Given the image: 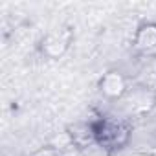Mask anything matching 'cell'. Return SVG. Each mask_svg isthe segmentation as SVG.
<instances>
[{
  "label": "cell",
  "instance_id": "7",
  "mask_svg": "<svg viewBox=\"0 0 156 156\" xmlns=\"http://www.w3.org/2000/svg\"><path fill=\"white\" fill-rule=\"evenodd\" d=\"M81 149H83L85 156H112V151L107 149V147H105L103 143H99L98 140H96L94 143L87 145V147H81Z\"/></svg>",
  "mask_w": 156,
  "mask_h": 156
},
{
  "label": "cell",
  "instance_id": "1",
  "mask_svg": "<svg viewBox=\"0 0 156 156\" xmlns=\"http://www.w3.org/2000/svg\"><path fill=\"white\" fill-rule=\"evenodd\" d=\"M92 123L96 129V140L112 152L129 145L132 138V127L125 118L101 116L98 119H92Z\"/></svg>",
  "mask_w": 156,
  "mask_h": 156
},
{
  "label": "cell",
  "instance_id": "6",
  "mask_svg": "<svg viewBox=\"0 0 156 156\" xmlns=\"http://www.w3.org/2000/svg\"><path fill=\"white\" fill-rule=\"evenodd\" d=\"M66 136L75 147H87L96 141V129L92 121H75L66 127Z\"/></svg>",
  "mask_w": 156,
  "mask_h": 156
},
{
  "label": "cell",
  "instance_id": "8",
  "mask_svg": "<svg viewBox=\"0 0 156 156\" xmlns=\"http://www.w3.org/2000/svg\"><path fill=\"white\" fill-rule=\"evenodd\" d=\"M30 156H62L61 149H57L55 145H44V147H39L35 152H31Z\"/></svg>",
  "mask_w": 156,
  "mask_h": 156
},
{
  "label": "cell",
  "instance_id": "3",
  "mask_svg": "<svg viewBox=\"0 0 156 156\" xmlns=\"http://www.w3.org/2000/svg\"><path fill=\"white\" fill-rule=\"evenodd\" d=\"M121 103L129 116H145L156 107V92L143 85L130 87Z\"/></svg>",
  "mask_w": 156,
  "mask_h": 156
},
{
  "label": "cell",
  "instance_id": "2",
  "mask_svg": "<svg viewBox=\"0 0 156 156\" xmlns=\"http://www.w3.org/2000/svg\"><path fill=\"white\" fill-rule=\"evenodd\" d=\"M72 41H73V31L68 26H62V28H57V30L48 31L41 39L39 50L48 59H61L70 50Z\"/></svg>",
  "mask_w": 156,
  "mask_h": 156
},
{
  "label": "cell",
  "instance_id": "5",
  "mask_svg": "<svg viewBox=\"0 0 156 156\" xmlns=\"http://www.w3.org/2000/svg\"><path fill=\"white\" fill-rule=\"evenodd\" d=\"M132 51L138 57L156 59V20H143L132 35Z\"/></svg>",
  "mask_w": 156,
  "mask_h": 156
},
{
  "label": "cell",
  "instance_id": "4",
  "mask_svg": "<svg viewBox=\"0 0 156 156\" xmlns=\"http://www.w3.org/2000/svg\"><path fill=\"white\" fill-rule=\"evenodd\" d=\"M129 88H130L129 77L121 70H118V68L107 70L98 79V90L108 101H121L127 96Z\"/></svg>",
  "mask_w": 156,
  "mask_h": 156
}]
</instances>
